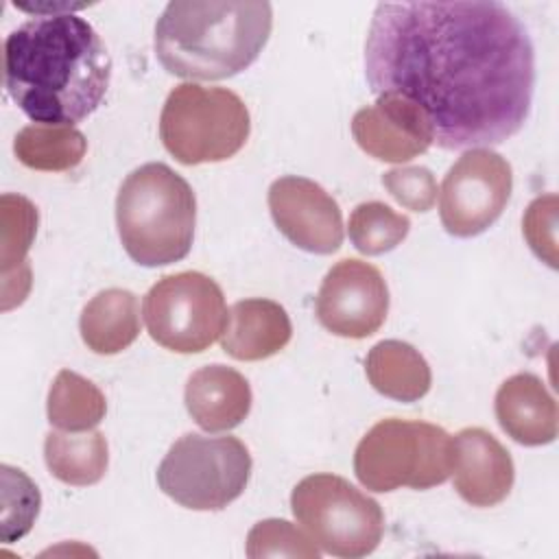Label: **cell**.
I'll use <instances>...</instances> for the list:
<instances>
[{
  "instance_id": "obj_1",
  "label": "cell",
  "mask_w": 559,
  "mask_h": 559,
  "mask_svg": "<svg viewBox=\"0 0 559 559\" xmlns=\"http://www.w3.org/2000/svg\"><path fill=\"white\" fill-rule=\"evenodd\" d=\"M365 79L376 96L415 103L437 146H489L531 114L535 50L502 2H380L365 39Z\"/></svg>"
},
{
  "instance_id": "obj_2",
  "label": "cell",
  "mask_w": 559,
  "mask_h": 559,
  "mask_svg": "<svg viewBox=\"0 0 559 559\" xmlns=\"http://www.w3.org/2000/svg\"><path fill=\"white\" fill-rule=\"evenodd\" d=\"M2 70L7 94L35 124L74 127L103 103L111 59L76 13L35 15L7 35Z\"/></svg>"
},
{
  "instance_id": "obj_3",
  "label": "cell",
  "mask_w": 559,
  "mask_h": 559,
  "mask_svg": "<svg viewBox=\"0 0 559 559\" xmlns=\"http://www.w3.org/2000/svg\"><path fill=\"white\" fill-rule=\"evenodd\" d=\"M269 2H168L155 24V55L166 72L190 81L229 79L269 41Z\"/></svg>"
},
{
  "instance_id": "obj_4",
  "label": "cell",
  "mask_w": 559,
  "mask_h": 559,
  "mask_svg": "<svg viewBox=\"0 0 559 559\" xmlns=\"http://www.w3.org/2000/svg\"><path fill=\"white\" fill-rule=\"evenodd\" d=\"M197 199L170 166L151 162L127 175L116 197V225L127 255L142 266H166L188 255Z\"/></svg>"
},
{
  "instance_id": "obj_5",
  "label": "cell",
  "mask_w": 559,
  "mask_h": 559,
  "mask_svg": "<svg viewBox=\"0 0 559 559\" xmlns=\"http://www.w3.org/2000/svg\"><path fill=\"white\" fill-rule=\"evenodd\" d=\"M354 472L362 487L382 493L437 487L452 474V437L428 421L382 419L356 445Z\"/></svg>"
},
{
  "instance_id": "obj_6",
  "label": "cell",
  "mask_w": 559,
  "mask_h": 559,
  "mask_svg": "<svg viewBox=\"0 0 559 559\" xmlns=\"http://www.w3.org/2000/svg\"><path fill=\"white\" fill-rule=\"evenodd\" d=\"M249 131L247 105L225 87L181 83L170 90L159 116L164 148L186 166L234 157Z\"/></svg>"
},
{
  "instance_id": "obj_7",
  "label": "cell",
  "mask_w": 559,
  "mask_h": 559,
  "mask_svg": "<svg viewBox=\"0 0 559 559\" xmlns=\"http://www.w3.org/2000/svg\"><path fill=\"white\" fill-rule=\"evenodd\" d=\"M290 509L312 542L334 557H365L384 533L380 504L334 474L301 478L290 493Z\"/></svg>"
},
{
  "instance_id": "obj_8",
  "label": "cell",
  "mask_w": 559,
  "mask_h": 559,
  "mask_svg": "<svg viewBox=\"0 0 559 559\" xmlns=\"http://www.w3.org/2000/svg\"><path fill=\"white\" fill-rule=\"evenodd\" d=\"M251 476V454L236 437L188 432L157 467L159 489L186 509L221 511L234 502Z\"/></svg>"
},
{
  "instance_id": "obj_9",
  "label": "cell",
  "mask_w": 559,
  "mask_h": 559,
  "mask_svg": "<svg viewBox=\"0 0 559 559\" xmlns=\"http://www.w3.org/2000/svg\"><path fill=\"white\" fill-rule=\"evenodd\" d=\"M142 314L151 338L177 354L207 349L227 328V306L221 286L199 273L164 275L144 297Z\"/></svg>"
},
{
  "instance_id": "obj_10",
  "label": "cell",
  "mask_w": 559,
  "mask_h": 559,
  "mask_svg": "<svg viewBox=\"0 0 559 559\" xmlns=\"http://www.w3.org/2000/svg\"><path fill=\"white\" fill-rule=\"evenodd\" d=\"M511 188V164L500 153L491 148L463 153L439 190V216L445 231L456 238L483 234L504 212Z\"/></svg>"
},
{
  "instance_id": "obj_11",
  "label": "cell",
  "mask_w": 559,
  "mask_h": 559,
  "mask_svg": "<svg viewBox=\"0 0 559 559\" xmlns=\"http://www.w3.org/2000/svg\"><path fill=\"white\" fill-rule=\"evenodd\" d=\"M314 310L328 332L343 338H367L386 319V282L373 264L345 258L325 273Z\"/></svg>"
},
{
  "instance_id": "obj_12",
  "label": "cell",
  "mask_w": 559,
  "mask_h": 559,
  "mask_svg": "<svg viewBox=\"0 0 559 559\" xmlns=\"http://www.w3.org/2000/svg\"><path fill=\"white\" fill-rule=\"evenodd\" d=\"M269 210L277 229L308 253H334L343 242L338 203L314 181L286 175L269 188Z\"/></svg>"
},
{
  "instance_id": "obj_13",
  "label": "cell",
  "mask_w": 559,
  "mask_h": 559,
  "mask_svg": "<svg viewBox=\"0 0 559 559\" xmlns=\"http://www.w3.org/2000/svg\"><path fill=\"white\" fill-rule=\"evenodd\" d=\"M352 135L367 155L393 164L408 162L435 144L426 114L397 94H380L373 105L356 111Z\"/></svg>"
},
{
  "instance_id": "obj_14",
  "label": "cell",
  "mask_w": 559,
  "mask_h": 559,
  "mask_svg": "<svg viewBox=\"0 0 559 559\" xmlns=\"http://www.w3.org/2000/svg\"><path fill=\"white\" fill-rule=\"evenodd\" d=\"M452 474L456 493L472 507L502 502L515 478L509 450L483 428H463L452 439Z\"/></svg>"
},
{
  "instance_id": "obj_15",
  "label": "cell",
  "mask_w": 559,
  "mask_h": 559,
  "mask_svg": "<svg viewBox=\"0 0 559 559\" xmlns=\"http://www.w3.org/2000/svg\"><path fill=\"white\" fill-rule=\"evenodd\" d=\"M493 408L500 428L522 445H546L557 437V402L533 373L507 378L496 393Z\"/></svg>"
},
{
  "instance_id": "obj_16",
  "label": "cell",
  "mask_w": 559,
  "mask_h": 559,
  "mask_svg": "<svg viewBox=\"0 0 559 559\" xmlns=\"http://www.w3.org/2000/svg\"><path fill=\"white\" fill-rule=\"evenodd\" d=\"M183 402L197 426L207 432H225L247 419L251 386L240 371L225 365H207L188 378Z\"/></svg>"
},
{
  "instance_id": "obj_17",
  "label": "cell",
  "mask_w": 559,
  "mask_h": 559,
  "mask_svg": "<svg viewBox=\"0 0 559 559\" xmlns=\"http://www.w3.org/2000/svg\"><path fill=\"white\" fill-rule=\"evenodd\" d=\"M293 336L286 310L271 299L236 301L223 332V349L236 360H264L282 352Z\"/></svg>"
},
{
  "instance_id": "obj_18",
  "label": "cell",
  "mask_w": 559,
  "mask_h": 559,
  "mask_svg": "<svg viewBox=\"0 0 559 559\" xmlns=\"http://www.w3.org/2000/svg\"><path fill=\"white\" fill-rule=\"evenodd\" d=\"M2 310L20 306L31 290V266L26 253L37 231V207L20 194H2Z\"/></svg>"
},
{
  "instance_id": "obj_19",
  "label": "cell",
  "mask_w": 559,
  "mask_h": 559,
  "mask_svg": "<svg viewBox=\"0 0 559 559\" xmlns=\"http://www.w3.org/2000/svg\"><path fill=\"white\" fill-rule=\"evenodd\" d=\"M83 343L103 356L127 349L140 334L138 297L124 288H107L92 297L79 319Z\"/></svg>"
},
{
  "instance_id": "obj_20",
  "label": "cell",
  "mask_w": 559,
  "mask_h": 559,
  "mask_svg": "<svg viewBox=\"0 0 559 559\" xmlns=\"http://www.w3.org/2000/svg\"><path fill=\"white\" fill-rule=\"evenodd\" d=\"M369 384L384 397L417 402L430 391L432 373L426 358L404 341H380L365 358Z\"/></svg>"
},
{
  "instance_id": "obj_21",
  "label": "cell",
  "mask_w": 559,
  "mask_h": 559,
  "mask_svg": "<svg viewBox=\"0 0 559 559\" xmlns=\"http://www.w3.org/2000/svg\"><path fill=\"white\" fill-rule=\"evenodd\" d=\"M44 459L57 480L87 487L105 476L109 450L98 430L48 432L44 441Z\"/></svg>"
},
{
  "instance_id": "obj_22",
  "label": "cell",
  "mask_w": 559,
  "mask_h": 559,
  "mask_svg": "<svg viewBox=\"0 0 559 559\" xmlns=\"http://www.w3.org/2000/svg\"><path fill=\"white\" fill-rule=\"evenodd\" d=\"M85 151V135L66 124H28L13 140L15 157L26 168L46 173H61L79 166Z\"/></svg>"
},
{
  "instance_id": "obj_23",
  "label": "cell",
  "mask_w": 559,
  "mask_h": 559,
  "mask_svg": "<svg viewBox=\"0 0 559 559\" xmlns=\"http://www.w3.org/2000/svg\"><path fill=\"white\" fill-rule=\"evenodd\" d=\"M107 402L87 378L61 369L48 391V421L66 432H85L103 421Z\"/></svg>"
},
{
  "instance_id": "obj_24",
  "label": "cell",
  "mask_w": 559,
  "mask_h": 559,
  "mask_svg": "<svg viewBox=\"0 0 559 559\" xmlns=\"http://www.w3.org/2000/svg\"><path fill=\"white\" fill-rule=\"evenodd\" d=\"M349 240L365 255H380L395 249L408 234V216L386 203L367 201L354 207L349 216Z\"/></svg>"
},
{
  "instance_id": "obj_25",
  "label": "cell",
  "mask_w": 559,
  "mask_h": 559,
  "mask_svg": "<svg viewBox=\"0 0 559 559\" xmlns=\"http://www.w3.org/2000/svg\"><path fill=\"white\" fill-rule=\"evenodd\" d=\"M39 507L41 496L37 485L22 469L2 465V542L13 544L22 539L33 528Z\"/></svg>"
},
{
  "instance_id": "obj_26",
  "label": "cell",
  "mask_w": 559,
  "mask_h": 559,
  "mask_svg": "<svg viewBox=\"0 0 559 559\" xmlns=\"http://www.w3.org/2000/svg\"><path fill=\"white\" fill-rule=\"evenodd\" d=\"M247 555L258 557H306L317 559L321 550L312 537L286 520H262L247 535Z\"/></svg>"
},
{
  "instance_id": "obj_27",
  "label": "cell",
  "mask_w": 559,
  "mask_h": 559,
  "mask_svg": "<svg viewBox=\"0 0 559 559\" xmlns=\"http://www.w3.org/2000/svg\"><path fill=\"white\" fill-rule=\"evenodd\" d=\"M522 234L533 253L557 269V194L548 192L531 201L522 218Z\"/></svg>"
},
{
  "instance_id": "obj_28",
  "label": "cell",
  "mask_w": 559,
  "mask_h": 559,
  "mask_svg": "<svg viewBox=\"0 0 559 559\" xmlns=\"http://www.w3.org/2000/svg\"><path fill=\"white\" fill-rule=\"evenodd\" d=\"M382 186L404 207L428 212L437 201V179L424 166H400L382 175Z\"/></svg>"
},
{
  "instance_id": "obj_29",
  "label": "cell",
  "mask_w": 559,
  "mask_h": 559,
  "mask_svg": "<svg viewBox=\"0 0 559 559\" xmlns=\"http://www.w3.org/2000/svg\"><path fill=\"white\" fill-rule=\"evenodd\" d=\"M17 9L22 11H28V13H35V15H63V13H74L83 7H87L85 2H68V0H61V2H50V0H44V2H35V4H17Z\"/></svg>"
}]
</instances>
